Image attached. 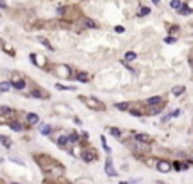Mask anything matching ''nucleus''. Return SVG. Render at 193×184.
Returning a JSON list of instances; mask_svg holds the SVG:
<instances>
[{
    "instance_id": "obj_28",
    "label": "nucleus",
    "mask_w": 193,
    "mask_h": 184,
    "mask_svg": "<svg viewBox=\"0 0 193 184\" xmlns=\"http://www.w3.org/2000/svg\"><path fill=\"white\" fill-rule=\"evenodd\" d=\"M180 113H181L180 110H173V111H171V113H169V117H178V115H180Z\"/></svg>"
},
{
    "instance_id": "obj_5",
    "label": "nucleus",
    "mask_w": 193,
    "mask_h": 184,
    "mask_svg": "<svg viewBox=\"0 0 193 184\" xmlns=\"http://www.w3.org/2000/svg\"><path fill=\"white\" fill-rule=\"evenodd\" d=\"M37 122H39V117L36 113H29V115H27V123H29V125H36Z\"/></svg>"
},
{
    "instance_id": "obj_15",
    "label": "nucleus",
    "mask_w": 193,
    "mask_h": 184,
    "mask_svg": "<svg viewBox=\"0 0 193 184\" xmlns=\"http://www.w3.org/2000/svg\"><path fill=\"white\" fill-rule=\"evenodd\" d=\"M41 133H42V135H49V133H51V127H49V125H42V127H41Z\"/></svg>"
},
{
    "instance_id": "obj_8",
    "label": "nucleus",
    "mask_w": 193,
    "mask_h": 184,
    "mask_svg": "<svg viewBox=\"0 0 193 184\" xmlns=\"http://www.w3.org/2000/svg\"><path fill=\"white\" fill-rule=\"evenodd\" d=\"M149 12H151V9H149V7H141V9H139V12H137V15H139V17H144V15H147Z\"/></svg>"
},
{
    "instance_id": "obj_32",
    "label": "nucleus",
    "mask_w": 193,
    "mask_h": 184,
    "mask_svg": "<svg viewBox=\"0 0 193 184\" xmlns=\"http://www.w3.org/2000/svg\"><path fill=\"white\" fill-rule=\"evenodd\" d=\"M12 184H15V182H12Z\"/></svg>"
},
{
    "instance_id": "obj_9",
    "label": "nucleus",
    "mask_w": 193,
    "mask_h": 184,
    "mask_svg": "<svg viewBox=\"0 0 193 184\" xmlns=\"http://www.w3.org/2000/svg\"><path fill=\"white\" fill-rule=\"evenodd\" d=\"M181 0H171V9H174V10H180L181 9Z\"/></svg>"
},
{
    "instance_id": "obj_1",
    "label": "nucleus",
    "mask_w": 193,
    "mask_h": 184,
    "mask_svg": "<svg viewBox=\"0 0 193 184\" xmlns=\"http://www.w3.org/2000/svg\"><path fill=\"white\" fill-rule=\"evenodd\" d=\"M105 172L109 176H112V177H115L117 176V171L113 169V165H112V161H110V157L107 159V162H105Z\"/></svg>"
},
{
    "instance_id": "obj_23",
    "label": "nucleus",
    "mask_w": 193,
    "mask_h": 184,
    "mask_svg": "<svg viewBox=\"0 0 193 184\" xmlns=\"http://www.w3.org/2000/svg\"><path fill=\"white\" fill-rule=\"evenodd\" d=\"M113 31H115L117 34H122V32H126V31H124V27H122V26H115V29H113Z\"/></svg>"
},
{
    "instance_id": "obj_11",
    "label": "nucleus",
    "mask_w": 193,
    "mask_h": 184,
    "mask_svg": "<svg viewBox=\"0 0 193 184\" xmlns=\"http://www.w3.org/2000/svg\"><path fill=\"white\" fill-rule=\"evenodd\" d=\"M134 59H137V54L135 52H132V51L126 52V61H134Z\"/></svg>"
},
{
    "instance_id": "obj_3",
    "label": "nucleus",
    "mask_w": 193,
    "mask_h": 184,
    "mask_svg": "<svg viewBox=\"0 0 193 184\" xmlns=\"http://www.w3.org/2000/svg\"><path fill=\"white\" fill-rule=\"evenodd\" d=\"M158 169H159L161 172H168L171 167H169V164H168L166 161H159V162H158Z\"/></svg>"
},
{
    "instance_id": "obj_4",
    "label": "nucleus",
    "mask_w": 193,
    "mask_h": 184,
    "mask_svg": "<svg viewBox=\"0 0 193 184\" xmlns=\"http://www.w3.org/2000/svg\"><path fill=\"white\" fill-rule=\"evenodd\" d=\"M12 86L15 90H24V88H26V81H24V79H14Z\"/></svg>"
},
{
    "instance_id": "obj_20",
    "label": "nucleus",
    "mask_w": 193,
    "mask_h": 184,
    "mask_svg": "<svg viewBox=\"0 0 193 184\" xmlns=\"http://www.w3.org/2000/svg\"><path fill=\"white\" fill-rule=\"evenodd\" d=\"M115 106L119 108V110H127V108H129V105H127V103H117Z\"/></svg>"
},
{
    "instance_id": "obj_29",
    "label": "nucleus",
    "mask_w": 193,
    "mask_h": 184,
    "mask_svg": "<svg viewBox=\"0 0 193 184\" xmlns=\"http://www.w3.org/2000/svg\"><path fill=\"white\" fill-rule=\"evenodd\" d=\"M159 111H161V108H152V110H151V115H158Z\"/></svg>"
},
{
    "instance_id": "obj_30",
    "label": "nucleus",
    "mask_w": 193,
    "mask_h": 184,
    "mask_svg": "<svg viewBox=\"0 0 193 184\" xmlns=\"http://www.w3.org/2000/svg\"><path fill=\"white\" fill-rule=\"evenodd\" d=\"M152 2H154V3H159V0H152Z\"/></svg>"
},
{
    "instance_id": "obj_31",
    "label": "nucleus",
    "mask_w": 193,
    "mask_h": 184,
    "mask_svg": "<svg viewBox=\"0 0 193 184\" xmlns=\"http://www.w3.org/2000/svg\"><path fill=\"white\" fill-rule=\"evenodd\" d=\"M0 7H3V2H2V0H0Z\"/></svg>"
},
{
    "instance_id": "obj_14",
    "label": "nucleus",
    "mask_w": 193,
    "mask_h": 184,
    "mask_svg": "<svg viewBox=\"0 0 193 184\" xmlns=\"http://www.w3.org/2000/svg\"><path fill=\"white\" fill-rule=\"evenodd\" d=\"M83 159H85L87 162H92V161L95 159V156H93V152H85V154H83Z\"/></svg>"
},
{
    "instance_id": "obj_13",
    "label": "nucleus",
    "mask_w": 193,
    "mask_h": 184,
    "mask_svg": "<svg viewBox=\"0 0 193 184\" xmlns=\"http://www.w3.org/2000/svg\"><path fill=\"white\" fill-rule=\"evenodd\" d=\"M85 27L93 29V27H96V22H95V20H92V19H85Z\"/></svg>"
},
{
    "instance_id": "obj_6",
    "label": "nucleus",
    "mask_w": 193,
    "mask_h": 184,
    "mask_svg": "<svg viewBox=\"0 0 193 184\" xmlns=\"http://www.w3.org/2000/svg\"><path fill=\"white\" fill-rule=\"evenodd\" d=\"M0 144H3L5 147H12V142H10V139H9V137H5V135H0Z\"/></svg>"
},
{
    "instance_id": "obj_26",
    "label": "nucleus",
    "mask_w": 193,
    "mask_h": 184,
    "mask_svg": "<svg viewBox=\"0 0 193 184\" xmlns=\"http://www.w3.org/2000/svg\"><path fill=\"white\" fill-rule=\"evenodd\" d=\"M190 10H191L190 7H181V9H180V12H181V14H188Z\"/></svg>"
},
{
    "instance_id": "obj_27",
    "label": "nucleus",
    "mask_w": 193,
    "mask_h": 184,
    "mask_svg": "<svg viewBox=\"0 0 193 184\" xmlns=\"http://www.w3.org/2000/svg\"><path fill=\"white\" fill-rule=\"evenodd\" d=\"M32 96H36V98H42V93L41 91H32Z\"/></svg>"
},
{
    "instance_id": "obj_19",
    "label": "nucleus",
    "mask_w": 193,
    "mask_h": 184,
    "mask_svg": "<svg viewBox=\"0 0 193 184\" xmlns=\"http://www.w3.org/2000/svg\"><path fill=\"white\" fill-rule=\"evenodd\" d=\"M56 88H58V90H71V91H73L75 86H63V85H56Z\"/></svg>"
},
{
    "instance_id": "obj_12",
    "label": "nucleus",
    "mask_w": 193,
    "mask_h": 184,
    "mask_svg": "<svg viewBox=\"0 0 193 184\" xmlns=\"http://www.w3.org/2000/svg\"><path fill=\"white\" fill-rule=\"evenodd\" d=\"M185 93V86H176V88H173V95H183Z\"/></svg>"
},
{
    "instance_id": "obj_10",
    "label": "nucleus",
    "mask_w": 193,
    "mask_h": 184,
    "mask_svg": "<svg viewBox=\"0 0 193 184\" xmlns=\"http://www.w3.org/2000/svg\"><path fill=\"white\" fill-rule=\"evenodd\" d=\"M10 128L15 130V132H20V130H22V125H20L19 122H12V123H10Z\"/></svg>"
},
{
    "instance_id": "obj_7",
    "label": "nucleus",
    "mask_w": 193,
    "mask_h": 184,
    "mask_svg": "<svg viewBox=\"0 0 193 184\" xmlns=\"http://www.w3.org/2000/svg\"><path fill=\"white\" fill-rule=\"evenodd\" d=\"M161 103V96H151L147 100V105H159Z\"/></svg>"
},
{
    "instance_id": "obj_25",
    "label": "nucleus",
    "mask_w": 193,
    "mask_h": 184,
    "mask_svg": "<svg viewBox=\"0 0 193 184\" xmlns=\"http://www.w3.org/2000/svg\"><path fill=\"white\" fill-rule=\"evenodd\" d=\"M173 167L176 169V171H181V169H183V165H181L180 162H174V164H173Z\"/></svg>"
},
{
    "instance_id": "obj_16",
    "label": "nucleus",
    "mask_w": 193,
    "mask_h": 184,
    "mask_svg": "<svg viewBox=\"0 0 193 184\" xmlns=\"http://www.w3.org/2000/svg\"><path fill=\"white\" fill-rule=\"evenodd\" d=\"M68 142H70V139H68L66 135H61V137L58 139V144H59V145H66Z\"/></svg>"
},
{
    "instance_id": "obj_22",
    "label": "nucleus",
    "mask_w": 193,
    "mask_h": 184,
    "mask_svg": "<svg viewBox=\"0 0 193 184\" xmlns=\"http://www.w3.org/2000/svg\"><path fill=\"white\" fill-rule=\"evenodd\" d=\"M110 133L113 137H120V130H117V128H110Z\"/></svg>"
},
{
    "instance_id": "obj_18",
    "label": "nucleus",
    "mask_w": 193,
    "mask_h": 184,
    "mask_svg": "<svg viewBox=\"0 0 193 184\" xmlns=\"http://www.w3.org/2000/svg\"><path fill=\"white\" fill-rule=\"evenodd\" d=\"M39 41H41V42H42V44H44V46H46V48H48V49H49V51H53V49H54V48H53V46H51V44H49V41H46V39H42V37H41V39H39Z\"/></svg>"
},
{
    "instance_id": "obj_17",
    "label": "nucleus",
    "mask_w": 193,
    "mask_h": 184,
    "mask_svg": "<svg viewBox=\"0 0 193 184\" xmlns=\"http://www.w3.org/2000/svg\"><path fill=\"white\" fill-rule=\"evenodd\" d=\"M10 83H7V81H3V83H0V90H2V91H7V90H10Z\"/></svg>"
},
{
    "instance_id": "obj_21",
    "label": "nucleus",
    "mask_w": 193,
    "mask_h": 184,
    "mask_svg": "<svg viewBox=\"0 0 193 184\" xmlns=\"http://www.w3.org/2000/svg\"><path fill=\"white\" fill-rule=\"evenodd\" d=\"M102 145H103V149H105L107 152H110V147L107 145V140H105V137H102Z\"/></svg>"
},
{
    "instance_id": "obj_24",
    "label": "nucleus",
    "mask_w": 193,
    "mask_h": 184,
    "mask_svg": "<svg viewBox=\"0 0 193 184\" xmlns=\"http://www.w3.org/2000/svg\"><path fill=\"white\" fill-rule=\"evenodd\" d=\"M78 79H80V81H87V79H88V76H87L85 73H80V74H78Z\"/></svg>"
},
{
    "instance_id": "obj_2",
    "label": "nucleus",
    "mask_w": 193,
    "mask_h": 184,
    "mask_svg": "<svg viewBox=\"0 0 193 184\" xmlns=\"http://www.w3.org/2000/svg\"><path fill=\"white\" fill-rule=\"evenodd\" d=\"M135 140H139V142H142V144H151L152 139L147 133H135Z\"/></svg>"
}]
</instances>
